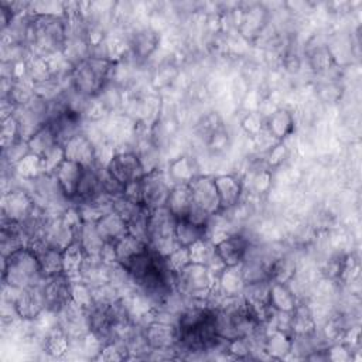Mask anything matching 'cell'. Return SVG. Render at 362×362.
<instances>
[{"label":"cell","instance_id":"cell-1","mask_svg":"<svg viewBox=\"0 0 362 362\" xmlns=\"http://www.w3.org/2000/svg\"><path fill=\"white\" fill-rule=\"evenodd\" d=\"M44 279L37 256L27 246L3 257L1 280L7 287L24 290L40 286Z\"/></svg>","mask_w":362,"mask_h":362},{"label":"cell","instance_id":"cell-2","mask_svg":"<svg viewBox=\"0 0 362 362\" xmlns=\"http://www.w3.org/2000/svg\"><path fill=\"white\" fill-rule=\"evenodd\" d=\"M113 62L107 57L90 55L74 65L71 74L72 89L83 98H96L106 85Z\"/></svg>","mask_w":362,"mask_h":362},{"label":"cell","instance_id":"cell-3","mask_svg":"<svg viewBox=\"0 0 362 362\" xmlns=\"http://www.w3.org/2000/svg\"><path fill=\"white\" fill-rule=\"evenodd\" d=\"M177 218L168 208L160 206L150 211L148 216V246L157 255L165 257L180 245L175 240Z\"/></svg>","mask_w":362,"mask_h":362},{"label":"cell","instance_id":"cell-4","mask_svg":"<svg viewBox=\"0 0 362 362\" xmlns=\"http://www.w3.org/2000/svg\"><path fill=\"white\" fill-rule=\"evenodd\" d=\"M216 284V276L204 264L189 263L175 274V290L192 301H205Z\"/></svg>","mask_w":362,"mask_h":362},{"label":"cell","instance_id":"cell-5","mask_svg":"<svg viewBox=\"0 0 362 362\" xmlns=\"http://www.w3.org/2000/svg\"><path fill=\"white\" fill-rule=\"evenodd\" d=\"M35 206H37V202L27 191L21 188H16V189H10L3 195L1 215L6 219H10L17 223H23L33 215Z\"/></svg>","mask_w":362,"mask_h":362},{"label":"cell","instance_id":"cell-6","mask_svg":"<svg viewBox=\"0 0 362 362\" xmlns=\"http://www.w3.org/2000/svg\"><path fill=\"white\" fill-rule=\"evenodd\" d=\"M141 187H143V205L146 208L151 211L165 205L171 187L168 184L165 174L160 168L146 173L141 178Z\"/></svg>","mask_w":362,"mask_h":362},{"label":"cell","instance_id":"cell-7","mask_svg":"<svg viewBox=\"0 0 362 362\" xmlns=\"http://www.w3.org/2000/svg\"><path fill=\"white\" fill-rule=\"evenodd\" d=\"M188 185L191 188L195 206L205 211L208 215L221 212V202L214 177L197 175L188 182Z\"/></svg>","mask_w":362,"mask_h":362},{"label":"cell","instance_id":"cell-8","mask_svg":"<svg viewBox=\"0 0 362 362\" xmlns=\"http://www.w3.org/2000/svg\"><path fill=\"white\" fill-rule=\"evenodd\" d=\"M143 337L150 349L154 352L173 351L175 345H178L177 325L158 320H153L144 327Z\"/></svg>","mask_w":362,"mask_h":362},{"label":"cell","instance_id":"cell-9","mask_svg":"<svg viewBox=\"0 0 362 362\" xmlns=\"http://www.w3.org/2000/svg\"><path fill=\"white\" fill-rule=\"evenodd\" d=\"M106 170L123 185L140 180L146 171L134 151H122L112 156Z\"/></svg>","mask_w":362,"mask_h":362},{"label":"cell","instance_id":"cell-10","mask_svg":"<svg viewBox=\"0 0 362 362\" xmlns=\"http://www.w3.org/2000/svg\"><path fill=\"white\" fill-rule=\"evenodd\" d=\"M41 288L45 308L49 313L58 314L71 300V279L64 273L44 279Z\"/></svg>","mask_w":362,"mask_h":362},{"label":"cell","instance_id":"cell-11","mask_svg":"<svg viewBox=\"0 0 362 362\" xmlns=\"http://www.w3.org/2000/svg\"><path fill=\"white\" fill-rule=\"evenodd\" d=\"M42 284V283H41ZM40 286L18 290L17 296L13 300V310L17 317L23 320H34L47 310L42 288Z\"/></svg>","mask_w":362,"mask_h":362},{"label":"cell","instance_id":"cell-12","mask_svg":"<svg viewBox=\"0 0 362 362\" xmlns=\"http://www.w3.org/2000/svg\"><path fill=\"white\" fill-rule=\"evenodd\" d=\"M65 158L81 164L82 167H92L96 163V147L90 139L83 133H76L64 144Z\"/></svg>","mask_w":362,"mask_h":362},{"label":"cell","instance_id":"cell-13","mask_svg":"<svg viewBox=\"0 0 362 362\" xmlns=\"http://www.w3.org/2000/svg\"><path fill=\"white\" fill-rule=\"evenodd\" d=\"M250 245L240 233H230L215 245V252L225 263V266H238L243 262Z\"/></svg>","mask_w":362,"mask_h":362},{"label":"cell","instance_id":"cell-14","mask_svg":"<svg viewBox=\"0 0 362 362\" xmlns=\"http://www.w3.org/2000/svg\"><path fill=\"white\" fill-rule=\"evenodd\" d=\"M83 168L85 167H82L81 164L65 158L54 173L58 187L66 199H75L83 174Z\"/></svg>","mask_w":362,"mask_h":362},{"label":"cell","instance_id":"cell-15","mask_svg":"<svg viewBox=\"0 0 362 362\" xmlns=\"http://www.w3.org/2000/svg\"><path fill=\"white\" fill-rule=\"evenodd\" d=\"M165 206L177 219H187L192 206V192L188 184H174L170 189Z\"/></svg>","mask_w":362,"mask_h":362},{"label":"cell","instance_id":"cell-16","mask_svg":"<svg viewBox=\"0 0 362 362\" xmlns=\"http://www.w3.org/2000/svg\"><path fill=\"white\" fill-rule=\"evenodd\" d=\"M263 349L273 359H284L293 352V337L287 331L273 328L264 335Z\"/></svg>","mask_w":362,"mask_h":362},{"label":"cell","instance_id":"cell-17","mask_svg":"<svg viewBox=\"0 0 362 362\" xmlns=\"http://www.w3.org/2000/svg\"><path fill=\"white\" fill-rule=\"evenodd\" d=\"M215 178V185L219 195L221 211L233 208L242 195V182L235 175H218Z\"/></svg>","mask_w":362,"mask_h":362},{"label":"cell","instance_id":"cell-18","mask_svg":"<svg viewBox=\"0 0 362 362\" xmlns=\"http://www.w3.org/2000/svg\"><path fill=\"white\" fill-rule=\"evenodd\" d=\"M245 284H246V281L243 279L240 264H238V266H226L216 276V286H218L219 291L225 297L242 296Z\"/></svg>","mask_w":362,"mask_h":362},{"label":"cell","instance_id":"cell-19","mask_svg":"<svg viewBox=\"0 0 362 362\" xmlns=\"http://www.w3.org/2000/svg\"><path fill=\"white\" fill-rule=\"evenodd\" d=\"M100 238L107 243H116L127 232V223L116 212L110 211L95 222Z\"/></svg>","mask_w":362,"mask_h":362},{"label":"cell","instance_id":"cell-20","mask_svg":"<svg viewBox=\"0 0 362 362\" xmlns=\"http://www.w3.org/2000/svg\"><path fill=\"white\" fill-rule=\"evenodd\" d=\"M294 130V117L287 109H276L266 119V132L277 141H283Z\"/></svg>","mask_w":362,"mask_h":362},{"label":"cell","instance_id":"cell-21","mask_svg":"<svg viewBox=\"0 0 362 362\" xmlns=\"http://www.w3.org/2000/svg\"><path fill=\"white\" fill-rule=\"evenodd\" d=\"M85 260L86 253L81 243L75 240L62 250V273L68 276L71 280L81 277Z\"/></svg>","mask_w":362,"mask_h":362},{"label":"cell","instance_id":"cell-22","mask_svg":"<svg viewBox=\"0 0 362 362\" xmlns=\"http://www.w3.org/2000/svg\"><path fill=\"white\" fill-rule=\"evenodd\" d=\"M103 192L102 184H100V177H99V170L92 167H85L83 174L76 191L75 201L79 202H86L98 198Z\"/></svg>","mask_w":362,"mask_h":362},{"label":"cell","instance_id":"cell-23","mask_svg":"<svg viewBox=\"0 0 362 362\" xmlns=\"http://www.w3.org/2000/svg\"><path fill=\"white\" fill-rule=\"evenodd\" d=\"M315 331V322L313 314L305 305H298L291 313L290 334L293 338H308Z\"/></svg>","mask_w":362,"mask_h":362},{"label":"cell","instance_id":"cell-24","mask_svg":"<svg viewBox=\"0 0 362 362\" xmlns=\"http://www.w3.org/2000/svg\"><path fill=\"white\" fill-rule=\"evenodd\" d=\"M76 240L81 243L86 256L89 257H99L105 245V240L96 230L95 222H83L78 230Z\"/></svg>","mask_w":362,"mask_h":362},{"label":"cell","instance_id":"cell-25","mask_svg":"<svg viewBox=\"0 0 362 362\" xmlns=\"http://www.w3.org/2000/svg\"><path fill=\"white\" fill-rule=\"evenodd\" d=\"M270 307L281 313H293L296 310L297 300L287 284L270 281Z\"/></svg>","mask_w":362,"mask_h":362},{"label":"cell","instance_id":"cell-26","mask_svg":"<svg viewBox=\"0 0 362 362\" xmlns=\"http://www.w3.org/2000/svg\"><path fill=\"white\" fill-rule=\"evenodd\" d=\"M147 249H148V243L143 242L141 239H139L130 233H126L123 238H120L115 243L116 257L120 264L144 253Z\"/></svg>","mask_w":362,"mask_h":362},{"label":"cell","instance_id":"cell-27","mask_svg":"<svg viewBox=\"0 0 362 362\" xmlns=\"http://www.w3.org/2000/svg\"><path fill=\"white\" fill-rule=\"evenodd\" d=\"M28 147H30V151L42 157L47 151H49L54 146L59 144L58 143V139H57V134L52 129V126L49 123H45L41 129H38L28 140Z\"/></svg>","mask_w":362,"mask_h":362},{"label":"cell","instance_id":"cell-28","mask_svg":"<svg viewBox=\"0 0 362 362\" xmlns=\"http://www.w3.org/2000/svg\"><path fill=\"white\" fill-rule=\"evenodd\" d=\"M157 45H158V35L148 28L137 31L132 38L133 54L140 59H146L147 57H150L156 51Z\"/></svg>","mask_w":362,"mask_h":362},{"label":"cell","instance_id":"cell-29","mask_svg":"<svg viewBox=\"0 0 362 362\" xmlns=\"http://www.w3.org/2000/svg\"><path fill=\"white\" fill-rule=\"evenodd\" d=\"M205 238V225L194 223L188 219H178L175 225V240L180 246L188 247L195 240Z\"/></svg>","mask_w":362,"mask_h":362},{"label":"cell","instance_id":"cell-30","mask_svg":"<svg viewBox=\"0 0 362 362\" xmlns=\"http://www.w3.org/2000/svg\"><path fill=\"white\" fill-rule=\"evenodd\" d=\"M168 173L170 178L174 180L175 184H188L194 177H197V167L192 158L181 156L170 163Z\"/></svg>","mask_w":362,"mask_h":362},{"label":"cell","instance_id":"cell-31","mask_svg":"<svg viewBox=\"0 0 362 362\" xmlns=\"http://www.w3.org/2000/svg\"><path fill=\"white\" fill-rule=\"evenodd\" d=\"M296 269H297L296 262L290 256H279L272 262L269 280L287 284L294 279Z\"/></svg>","mask_w":362,"mask_h":362},{"label":"cell","instance_id":"cell-32","mask_svg":"<svg viewBox=\"0 0 362 362\" xmlns=\"http://www.w3.org/2000/svg\"><path fill=\"white\" fill-rule=\"evenodd\" d=\"M13 168H14L16 174L20 178L25 180V181H34V180H37V178L44 175V168H42L41 157L34 154V153H28Z\"/></svg>","mask_w":362,"mask_h":362},{"label":"cell","instance_id":"cell-33","mask_svg":"<svg viewBox=\"0 0 362 362\" xmlns=\"http://www.w3.org/2000/svg\"><path fill=\"white\" fill-rule=\"evenodd\" d=\"M69 345H71V338L66 335V332L61 327H58V328H54L47 335L44 342V349L48 355L54 358H61L69 351Z\"/></svg>","mask_w":362,"mask_h":362},{"label":"cell","instance_id":"cell-34","mask_svg":"<svg viewBox=\"0 0 362 362\" xmlns=\"http://www.w3.org/2000/svg\"><path fill=\"white\" fill-rule=\"evenodd\" d=\"M308 62H310V66L313 68V71H315L317 74H324V72L332 69L337 64L332 51L325 45L313 48L308 54Z\"/></svg>","mask_w":362,"mask_h":362},{"label":"cell","instance_id":"cell-35","mask_svg":"<svg viewBox=\"0 0 362 362\" xmlns=\"http://www.w3.org/2000/svg\"><path fill=\"white\" fill-rule=\"evenodd\" d=\"M230 233H233V232L229 230V222L223 216H221V212L209 216V219L205 225V238L209 242L216 245L222 239L229 236Z\"/></svg>","mask_w":362,"mask_h":362},{"label":"cell","instance_id":"cell-36","mask_svg":"<svg viewBox=\"0 0 362 362\" xmlns=\"http://www.w3.org/2000/svg\"><path fill=\"white\" fill-rule=\"evenodd\" d=\"M129 348L127 344L120 339H112L102 345L99 354L95 356L98 361H106V362H119L129 358Z\"/></svg>","mask_w":362,"mask_h":362},{"label":"cell","instance_id":"cell-37","mask_svg":"<svg viewBox=\"0 0 362 362\" xmlns=\"http://www.w3.org/2000/svg\"><path fill=\"white\" fill-rule=\"evenodd\" d=\"M188 252H189L191 263L204 264V266H208V263L216 255L215 245L212 242H209L206 238H201V239L195 240L192 245H189Z\"/></svg>","mask_w":362,"mask_h":362},{"label":"cell","instance_id":"cell-38","mask_svg":"<svg viewBox=\"0 0 362 362\" xmlns=\"http://www.w3.org/2000/svg\"><path fill=\"white\" fill-rule=\"evenodd\" d=\"M71 298L86 311L95 304L92 287L83 280H71Z\"/></svg>","mask_w":362,"mask_h":362},{"label":"cell","instance_id":"cell-39","mask_svg":"<svg viewBox=\"0 0 362 362\" xmlns=\"http://www.w3.org/2000/svg\"><path fill=\"white\" fill-rule=\"evenodd\" d=\"M134 153L139 157L146 173L158 168L157 167L158 165V153H157L156 146L150 140L140 141L139 147H137V150H134Z\"/></svg>","mask_w":362,"mask_h":362},{"label":"cell","instance_id":"cell-40","mask_svg":"<svg viewBox=\"0 0 362 362\" xmlns=\"http://www.w3.org/2000/svg\"><path fill=\"white\" fill-rule=\"evenodd\" d=\"M148 216L150 209L144 206L139 212V215H136L130 222H127V232L146 243H148Z\"/></svg>","mask_w":362,"mask_h":362},{"label":"cell","instance_id":"cell-41","mask_svg":"<svg viewBox=\"0 0 362 362\" xmlns=\"http://www.w3.org/2000/svg\"><path fill=\"white\" fill-rule=\"evenodd\" d=\"M112 208L113 212H116L122 219H124V222H130L136 215H139V212L144 208V205H139L134 204L132 201H129L127 198H124L123 195L115 197L113 202H112Z\"/></svg>","mask_w":362,"mask_h":362},{"label":"cell","instance_id":"cell-42","mask_svg":"<svg viewBox=\"0 0 362 362\" xmlns=\"http://www.w3.org/2000/svg\"><path fill=\"white\" fill-rule=\"evenodd\" d=\"M164 262H165L167 269L175 276L177 273H180L184 267H187L191 263L188 247L178 246L168 256L164 257Z\"/></svg>","mask_w":362,"mask_h":362},{"label":"cell","instance_id":"cell-43","mask_svg":"<svg viewBox=\"0 0 362 362\" xmlns=\"http://www.w3.org/2000/svg\"><path fill=\"white\" fill-rule=\"evenodd\" d=\"M18 139H21V136H20V126L17 119L14 116H10L1 120V133H0L1 148L3 150L7 148L13 143H16Z\"/></svg>","mask_w":362,"mask_h":362},{"label":"cell","instance_id":"cell-44","mask_svg":"<svg viewBox=\"0 0 362 362\" xmlns=\"http://www.w3.org/2000/svg\"><path fill=\"white\" fill-rule=\"evenodd\" d=\"M64 160H65V153H64L62 144L54 146L49 151H47V153L41 157L44 174H47V175H54V173L57 171V168L61 165V163H62Z\"/></svg>","mask_w":362,"mask_h":362},{"label":"cell","instance_id":"cell-45","mask_svg":"<svg viewBox=\"0 0 362 362\" xmlns=\"http://www.w3.org/2000/svg\"><path fill=\"white\" fill-rule=\"evenodd\" d=\"M28 153H31V151H30L27 140L25 139H18L16 143H13L11 146H8L7 148L3 150V158L8 165L14 167Z\"/></svg>","mask_w":362,"mask_h":362},{"label":"cell","instance_id":"cell-46","mask_svg":"<svg viewBox=\"0 0 362 362\" xmlns=\"http://www.w3.org/2000/svg\"><path fill=\"white\" fill-rule=\"evenodd\" d=\"M99 177H100V184H102V189L105 194L110 195V197H119L123 195V189L124 185L122 182H119L107 170L106 167L99 168Z\"/></svg>","mask_w":362,"mask_h":362},{"label":"cell","instance_id":"cell-47","mask_svg":"<svg viewBox=\"0 0 362 362\" xmlns=\"http://www.w3.org/2000/svg\"><path fill=\"white\" fill-rule=\"evenodd\" d=\"M240 126L242 129L252 137H257L259 134L263 133V130L266 129V120H263L262 115L260 113H256V112H252V113H247L242 122H240Z\"/></svg>","mask_w":362,"mask_h":362},{"label":"cell","instance_id":"cell-48","mask_svg":"<svg viewBox=\"0 0 362 362\" xmlns=\"http://www.w3.org/2000/svg\"><path fill=\"white\" fill-rule=\"evenodd\" d=\"M327 361H332V362H348L352 359V354H351V348L346 344H334L331 345L327 351Z\"/></svg>","mask_w":362,"mask_h":362},{"label":"cell","instance_id":"cell-49","mask_svg":"<svg viewBox=\"0 0 362 362\" xmlns=\"http://www.w3.org/2000/svg\"><path fill=\"white\" fill-rule=\"evenodd\" d=\"M287 147L283 141H279L276 146L270 147V150L267 151V156H266V164L269 167H277L280 165L286 158H287Z\"/></svg>","mask_w":362,"mask_h":362},{"label":"cell","instance_id":"cell-50","mask_svg":"<svg viewBox=\"0 0 362 362\" xmlns=\"http://www.w3.org/2000/svg\"><path fill=\"white\" fill-rule=\"evenodd\" d=\"M141 178H143V177H141ZM141 178H140V180H136V181H132V182H127V184L124 185V189H123V197L127 198L129 201L134 202V204H139V205H143Z\"/></svg>","mask_w":362,"mask_h":362},{"label":"cell","instance_id":"cell-51","mask_svg":"<svg viewBox=\"0 0 362 362\" xmlns=\"http://www.w3.org/2000/svg\"><path fill=\"white\" fill-rule=\"evenodd\" d=\"M320 93H321V98L324 100H328V102H335L339 96H341V89L338 88L337 83L334 82H328L325 85L321 86L320 89Z\"/></svg>","mask_w":362,"mask_h":362},{"label":"cell","instance_id":"cell-52","mask_svg":"<svg viewBox=\"0 0 362 362\" xmlns=\"http://www.w3.org/2000/svg\"><path fill=\"white\" fill-rule=\"evenodd\" d=\"M253 184H255V188L257 191H260V192L266 191L269 188V185H270V175H269V173L267 171H260L255 177V182Z\"/></svg>","mask_w":362,"mask_h":362},{"label":"cell","instance_id":"cell-53","mask_svg":"<svg viewBox=\"0 0 362 362\" xmlns=\"http://www.w3.org/2000/svg\"><path fill=\"white\" fill-rule=\"evenodd\" d=\"M284 65H286V69L290 71V72H297L298 68H300V59L297 55H293V54H288L284 59Z\"/></svg>","mask_w":362,"mask_h":362}]
</instances>
